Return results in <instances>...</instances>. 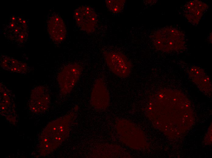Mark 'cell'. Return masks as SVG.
I'll list each match as a JSON object with an SVG mask.
<instances>
[{
	"instance_id": "1",
	"label": "cell",
	"mask_w": 212,
	"mask_h": 158,
	"mask_svg": "<svg viewBox=\"0 0 212 158\" xmlns=\"http://www.w3.org/2000/svg\"><path fill=\"white\" fill-rule=\"evenodd\" d=\"M76 118V114L71 112L47 125L39 137L38 151L40 156L51 154L67 139Z\"/></svg>"
},
{
	"instance_id": "2",
	"label": "cell",
	"mask_w": 212,
	"mask_h": 158,
	"mask_svg": "<svg viewBox=\"0 0 212 158\" xmlns=\"http://www.w3.org/2000/svg\"><path fill=\"white\" fill-rule=\"evenodd\" d=\"M185 37L182 32L174 28H164L154 34L153 41L155 48L164 52L176 51L184 47Z\"/></svg>"
},
{
	"instance_id": "3",
	"label": "cell",
	"mask_w": 212,
	"mask_h": 158,
	"mask_svg": "<svg viewBox=\"0 0 212 158\" xmlns=\"http://www.w3.org/2000/svg\"><path fill=\"white\" fill-rule=\"evenodd\" d=\"M29 23L21 16H11L4 27L3 33L9 40L17 44H23L28 40Z\"/></svg>"
},
{
	"instance_id": "4",
	"label": "cell",
	"mask_w": 212,
	"mask_h": 158,
	"mask_svg": "<svg viewBox=\"0 0 212 158\" xmlns=\"http://www.w3.org/2000/svg\"><path fill=\"white\" fill-rule=\"evenodd\" d=\"M82 72V66L75 63L69 64L61 69L58 73L57 79L61 95L65 96L71 92Z\"/></svg>"
},
{
	"instance_id": "5",
	"label": "cell",
	"mask_w": 212,
	"mask_h": 158,
	"mask_svg": "<svg viewBox=\"0 0 212 158\" xmlns=\"http://www.w3.org/2000/svg\"><path fill=\"white\" fill-rule=\"evenodd\" d=\"M104 54L105 62L114 74L122 78L129 76L132 70V65L124 54L112 51L105 52Z\"/></svg>"
},
{
	"instance_id": "6",
	"label": "cell",
	"mask_w": 212,
	"mask_h": 158,
	"mask_svg": "<svg viewBox=\"0 0 212 158\" xmlns=\"http://www.w3.org/2000/svg\"><path fill=\"white\" fill-rule=\"evenodd\" d=\"M50 98L48 89L46 87L37 86L31 91L28 102L29 109L37 114L43 113L48 108Z\"/></svg>"
},
{
	"instance_id": "7",
	"label": "cell",
	"mask_w": 212,
	"mask_h": 158,
	"mask_svg": "<svg viewBox=\"0 0 212 158\" xmlns=\"http://www.w3.org/2000/svg\"><path fill=\"white\" fill-rule=\"evenodd\" d=\"M74 17L77 25L82 30L90 33L95 30L97 16L92 7L81 6L77 8L74 11Z\"/></svg>"
},
{
	"instance_id": "8",
	"label": "cell",
	"mask_w": 212,
	"mask_h": 158,
	"mask_svg": "<svg viewBox=\"0 0 212 158\" xmlns=\"http://www.w3.org/2000/svg\"><path fill=\"white\" fill-rule=\"evenodd\" d=\"M0 84V114L10 123L15 125L17 122V115L14 96L4 84L1 82Z\"/></svg>"
},
{
	"instance_id": "9",
	"label": "cell",
	"mask_w": 212,
	"mask_h": 158,
	"mask_svg": "<svg viewBox=\"0 0 212 158\" xmlns=\"http://www.w3.org/2000/svg\"><path fill=\"white\" fill-rule=\"evenodd\" d=\"M90 103L94 108L103 109L109 105L110 97L104 79L98 78L93 85L90 97Z\"/></svg>"
},
{
	"instance_id": "10",
	"label": "cell",
	"mask_w": 212,
	"mask_h": 158,
	"mask_svg": "<svg viewBox=\"0 0 212 158\" xmlns=\"http://www.w3.org/2000/svg\"><path fill=\"white\" fill-rule=\"evenodd\" d=\"M46 26L48 34L55 43H59L65 39L66 29L63 20L58 15H51L47 21Z\"/></svg>"
},
{
	"instance_id": "11",
	"label": "cell",
	"mask_w": 212,
	"mask_h": 158,
	"mask_svg": "<svg viewBox=\"0 0 212 158\" xmlns=\"http://www.w3.org/2000/svg\"><path fill=\"white\" fill-rule=\"evenodd\" d=\"M208 8V5L201 1H190L185 5V15L189 22L196 25Z\"/></svg>"
},
{
	"instance_id": "12",
	"label": "cell",
	"mask_w": 212,
	"mask_h": 158,
	"mask_svg": "<svg viewBox=\"0 0 212 158\" xmlns=\"http://www.w3.org/2000/svg\"><path fill=\"white\" fill-rule=\"evenodd\" d=\"M0 65L5 70L21 74H26L30 70L26 63L5 55L0 56Z\"/></svg>"
},
{
	"instance_id": "13",
	"label": "cell",
	"mask_w": 212,
	"mask_h": 158,
	"mask_svg": "<svg viewBox=\"0 0 212 158\" xmlns=\"http://www.w3.org/2000/svg\"><path fill=\"white\" fill-rule=\"evenodd\" d=\"M190 75L193 81L201 89H210V81L203 70L193 67L190 70Z\"/></svg>"
},
{
	"instance_id": "14",
	"label": "cell",
	"mask_w": 212,
	"mask_h": 158,
	"mask_svg": "<svg viewBox=\"0 0 212 158\" xmlns=\"http://www.w3.org/2000/svg\"><path fill=\"white\" fill-rule=\"evenodd\" d=\"M125 2V0H107L105 2L107 8L111 12L118 14L123 10Z\"/></svg>"
}]
</instances>
